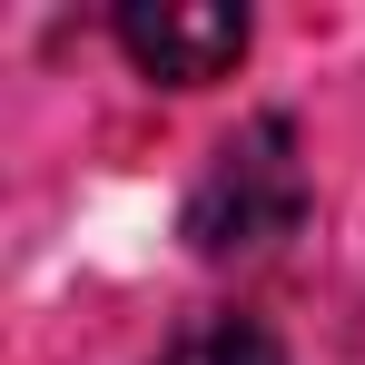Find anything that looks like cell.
Returning a JSON list of instances; mask_svg holds the SVG:
<instances>
[{
	"label": "cell",
	"mask_w": 365,
	"mask_h": 365,
	"mask_svg": "<svg viewBox=\"0 0 365 365\" xmlns=\"http://www.w3.org/2000/svg\"><path fill=\"white\" fill-rule=\"evenodd\" d=\"M306 227V158H297V119H247L207 178L187 197V247L237 267V257H267Z\"/></svg>",
	"instance_id": "6da1fadb"
},
{
	"label": "cell",
	"mask_w": 365,
	"mask_h": 365,
	"mask_svg": "<svg viewBox=\"0 0 365 365\" xmlns=\"http://www.w3.org/2000/svg\"><path fill=\"white\" fill-rule=\"evenodd\" d=\"M109 30L138 60V79H158V89H207L247 60V10L227 0H128Z\"/></svg>",
	"instance_id": "7a4b0ae2"
},
{
	"label": "cell",
	"mask_w": 365,
	"mask_h": 365,
	"mask_svg": "<svg viewBox=\"0 0 365 365\" xmlns=\"http://www.w3.org/2000/svg\"><path fill=\"white\" fill-rule=\"evenodd\" d=\"M158 365H287V346H277L257 316H207V326H187Z\"/></svg>",
	"instance_id": "3957f363"
}]
</instances>
